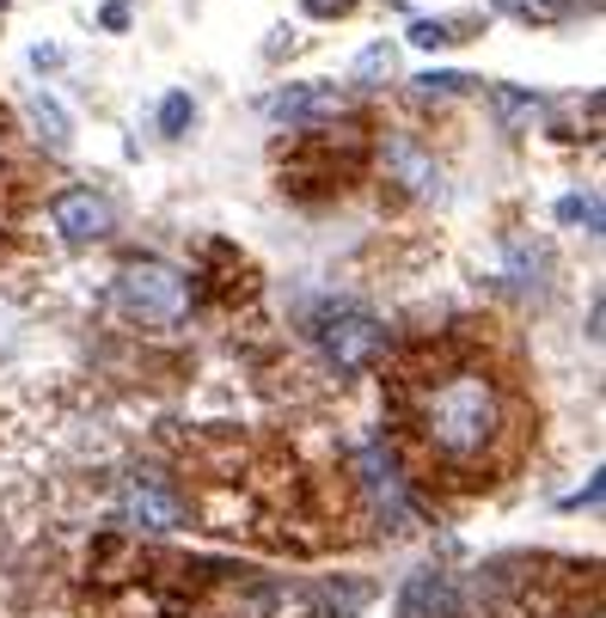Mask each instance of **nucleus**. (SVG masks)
<instances>
[{"label":"nucleus","mask_w":606,"mask_h":618,"mask_svg":"<svg viewBox=\"0 0 606 618\" xmlns=\"http://www.w3.org/2000/svg\"><path fill=\"white\" fill-rule=\"evenodd\" d=\"M386 74H393V43H374V50L356 55V80H362V86H374V80H386Z\"/></svg>","instance_id":"obj_15"},{"label":"nucleus","mask_w":606,"mask_h":618,"mask_svg":"<svg viewBox=\"0 0 606 618\" xmlns=\"http://www.w3.org/2000/svg\"><path fill=\"white\" fill-rule=\"evenodd\" d=\"M50 221L67 245H98V239L111 233V202L98 197V190H62V197L50 202Z\"/></svg>","instance_id":"obj_9"},{"label":"nucleus","mask_w":606,"mask_h":618,"mask_svg":"<svg viewBox=\"0 0 606 618\" xmlns=\"http://www.w3.org/2000/svg\"><path fill=\"white\" fill-rule=\"evenodd\" d=\"M410 43H417V50H441V43H460V38H453L448 19H417V25H410Z\"/></svg>","instance_id":"obj_16"},{"label":"nucleus","mask_w":606,"mask_h":618,"mask_svg":"<svg viewBox=\"0 0 606 618\" xmlns=\"http://www.w3.org/2000/svg\"><path fill=\"white\" fill-rule=\"evenodd\" d=\"M398 618H472V612H466V594L453 588V576H441V569H410L405 594H398Z\"/></svg>","instance_id":"obj_8"},{"label":"nucleus","mask_w":606,"mask_h":618,"mask_svg":"<svg viewBox=\"0 0 606 618\" xmlns=\"http://www.w3.org/2000/svg\"><path fill=\"white\" fill-rule=\"evenodd\" d=\"M502 13H514V19H564V13H576V0H497Z\"/></svg>","instance_id":"obj_14"},{"label":"nucleus","mask_w":606,"mask_h":618,"mask_svg":"<svg viewBox=\"0 0 606 618\" xmlns=\"http://www.w3.org/2000/svg\"><path fill=\"white\" fill-rule=\"evenodd\" d=\"M190 117H197L190 93H166V98H159V135H185Z\"/></svg>","instance_id":"obj_13"},{"label":"nucleus","mask_w":606,"mask_h":618,"mask_svg":"<svg viewBox=\"0 0 606 618\" xmlns=\"http://www.w3.org/2000/svg\"><path fill=\"white\" fill-rule=\"evenodd\" d=\"M410 86H417V98H460V93H472L478 80L472 74H417Z\"/></svg>","instance_id":"obj_12"},{"label":"nucleus","mask_w":606,"mask_h":618,"mask_svg":"<svg viewBox=\"0 0 606 618\" xmlns=\"http://www.w3.org/2000/svg\"><path fill=\"white\" fill-rule=\"evenodd\" d=\"M356 484H362V496H368L374 521H380L386 533H405L417 509H410V490H405V478H398V460L386 453V441H362L356 448Z\"/></svg>","instance_id":"obj_4"},{"label":"nucleus","mask_w":606,"mask_h":618,"mask_svg":"<svg viewBox=\"0 0 606 618\" xmlns=\"http://www.w3.org/2000/svg\"><path fill=\"white\" fill-rule=\"evenodd\" d=\"M25 123H31V135H38L50 154H67V111L55 105L50 93H31L25 98Z\"/></svg>","instance_id":"obj_10"},{"label":"nucleus","mask_w":606,"mask_h":618,"mask_svg":"<svg viewBox=\"0 0 606 618\" xmlns=\"http://www.w3.org/2000/svg\"><path fill=\"white\" fill-rule=\"evenodd\" d=\"M405 422L436 465L484 472L509 441V392L478 362H448L405 392Z\"/></svg>","instance_id":"obj_1"},{"label":"nucleus","mask_w":606,"mask_h":618,"mask_svg":"<svg viewBox=\"0 0 606 618\" xmlns=\"http://www.w3.org/2000/svg\"><path fill=\"white\" fill-rule=\"evenodd\" d=\"M117 306L123 318H135V325H178V318L190 313V276L178 270V263H159V258H135L117 270Z\"/></svg>","instance_id":"obj_2"},{"label":"nucleus","mask_w":606,"mask_h":618,"mask_svg":"<svg viewBox=\"0 0 606 618\" xmlns=\"http://www.w3.org/2000/svg\"><path fill=\"white\" fill-rule=\"evenodd\" d=\"M301 7H306L313 19H343L349 7H356V0H301Z\"/></svg>","instance_id":"obj_19"},{"label":"nucleus","mask_w":606,"mask_h":618,"mask_svg":"<svg viewBox=\"0 0 606 618\" xmlns=\"http://www.w3.org/2000/svg\"><path fill=\"white\" fill-rule=\"evenodd\" d=\"M313 343L337 374H368L386 349V325L368 313V306L331 301V306H318V318H313Z\"/></svg>","instance_id":"obj_3"},{"label":"nucleus","mask_w":606,"mask_h":618,"mask_svg":"<svg viewBox=\"0 0 606 618\" xmlns=\"http://www.w3.org/2000/svg\"><path fill=\"white\" fill-rule=\"evenodd\" d=\"M502 258H509V282H514V289H521V294H545V270H552V263H545L540 245L527 251V239H509Z\"/></svg>","instance_id":"obj_11"},{"label":"nucleus","mask_w":606,"mask_h":618,"mask_svg":"<svg viewBox=\"0 0 606 618\" xmlns=\"http://www.w3.org/2000/svg\"><path fill=\"white\" fill-rule=\"evenodd\" d=\"M123 526H135V533H178L185 526V490L166 472H154V465L129 472L123 478Z\"/></svg>","instance_id":"obj_5"},{"label":"nucleus","mask_w":606,"mask_h":618,"mask_svg":"<svg viewBox=\"0 0 606 618\" xmlns=\"http://www.w3.org/2000/svg\"><path fill=\"white\" fill-rule=\"evenodd\" d=\"M349 111V93L343 86H325V80H301V86H282V93L264 98V117L276 123H306V129H325Z\"/></svg>","instance_id":"obj_7"},{"label":"nucleus","mask_w":606,"mask_h":618,"mask_svg":"<svg viewBox=\"0 0 606 618\" xmlns=\"http://www.w3.org/2000/svg\"><path fill=\"white\" fill-rule=\"evenodd\" d=\"M105 25H111V31L129 25V7H123V0H111V7H105Z\"/></svg>","instance_id":"obj_20"},{"label":"nucleus","mask_w":606,"mask_h":618,"mask_svg":"<svg viewBox=\"0 0 606 618\" xmlns=\"http://www.w3.org/2000/svg\"><path fill=\"white\" fill-rule=\"evenodd\" d=\"M557 221H582L588 233H600V202L594 197H564L557 202Z\"/></svg>","instance_id":"obj_17"},{"label":"nucleus","mask_w":606,"mask_h":618,"mask_svg":"<svg viewBox=\"0 0 606 618\" xmlns=\"http://www.w3.org/2000/svg\"><path fill=\"white\" fill-rule=\"evenodd\" d=\"M497 111H502L509 123H521V117H540L545 98H540V93H497Z\"/></svg>","instance_id":"obj_18"},{"label":"nucleus","mask_w":606,"mask_h":618,"mask_svg":"<svg viewBox=\"0 0 606 618\" xmlns=\"http://www.w3.org/2000/svg\"><path fill=\"white\" fill-rule=\"evenodd\" d=\"M380 159H386V178H393V185H405L410 197H422V202H441V197H448V171H441V159L429 154L417 135L393 129L380 142Z\"/></svg>","instance_id":"obj_6"}]
</instances>
